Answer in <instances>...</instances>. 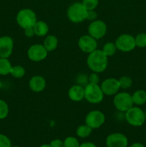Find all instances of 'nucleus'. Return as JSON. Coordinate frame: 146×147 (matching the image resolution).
Wrapping results in <instances>:
<instances>
[{
	"label": "nucleus",
	"mask_w": 146,
	"mask_h": 147,
	"mask_svg": "<svg viewBox=\"0 0 146 147\" xmlns=\"http://www.w3.org/2000/svg\"><path fill=\"white\" fill-rule=\"evenodd\" d=\"M48 55V51L46 50L43 44H34L30 46L27 50V57L30 60L35 63L44 60Z\"/></svg>",
	"instance_id": "9d476101"
},
{
	"label": "nucleus",
	"mask_w": 146,
	"mask_h": 147,
	"mask_svg": "<svg viewBox=\"0 0 146 147\" xmlns=\"http://www.w3.org/2000/svg\"><path fill=\"white\" fill-rule=\"evenodd\" d=\"M107 27L106 23L102 20H95L89 24L87 32L88 34L95 40H100L106 34Z\"/></svg>",
	"instance_id": "6e6552de"
},
{
	"label": "nucleus",
	"mask_w": 146,
	"mask_h": 147,
	"mask_svg": "<svg viewBox=\"0 0 146 147\" xmlns=\"http://www.w3.org/2000/svg\"><path fill=\"white\" fill-rule=\"evenodd\" d=\"M25 73L26 71L24 67L19 65H17L12 66L10 75L15 78H21L24 76Z\"/></svg>",
	"instance_id": "5701e85b"
},
{
	"label": "nucleus",
	"mask_w": 146,
	"mask_h": 147,
	"mask_svg": "<svg viewBox=\"0 0 146 147\" xmlns=\"http://www.w3.org/2000/svg\"><path fill=\"white\" fill-rule=\"evenodd\" d=\"M78 47L83 53H91L92 52L97 50V40L93 38L89 34H85L82 37L78 40Z\"/></svg>",
	"instance_id": "f8f14e48"
},
{
	"label": "nucleus",
	"mask_w": 146,
	"mask_h": 147,
	"mask_svg": "<svg viewBox=\"0 0 146 147\" xmlns=\"http://www.w3.org/2000/svg\"><path fill=\"white\" fill-rule=\"evenodd\" d=\"M46 80L43 76H34L29 81V87L34 93H41L45 89Z\"/></svg>",
	"instance_id": "2eb2a0df"
},
{
	"label": "nucleus",
	"mask_w": 146,
	"mask_h": 147,
	"mask_svg": "<svg viewBox=\"0 0 146 147\" xmlns=\"http://www.w3.org/2000/svg\"><path fill=\"white\" fill-rule=\"evenodd\" d=\"M24 30V34H25V36L27 37H29V38H30V37H32L33 36L35 35L33 27L27 28V29H25V30Z\"/></svg>",
	"instance_id": "473e14b6"
},
{
	"label": "nucleus",
	"mask_w": 146,
	"mask_h": 147,
	"mask_svg": "<svg viewBox=\"0 0 146 147\" xmlns=\"http://www.w3.org/2000/svg\"><path fill=\"white\" fill-rule=\"evenodd\" d=\"M144 113H145V120H146V110L144 111Z\"/></svg>",
	"instance_id": "e433bc0d"
},
{
	"label": "nucleus",
	"mask_w": 146,
	"mask_h": 147,
	"mask_svg": "<svg viewBox=\"0 0 146 147\" xmlns=\"http://www.w3.org/2000/svg\"><path fill=\"white\" fill-rule=\"evenodd\" d=\"M1 86H2V84H1V80H0V88H1Z\"/></svg>",
	"instance_id": "4c0bfd02"
},
{
	"label": "nucleus",
	"mask_w": 146,
	"mask_h": 147,
	"mask_svg": "<svg viewBox=\"0 0 146 147\" xmlns=\"http://www.w3.org/2000/svg\"><path fill=\"white\" fill-rule=\"evenodd\" d=\"M145 141H146V134H145Z\"/></svg>",
	"instance_id": "ea45409f"
},
{
	"label": "nucleus",
	"mask_w": 146,
	"mask_h": 147,
	"mask_svg": "<svg viewBox=\"0 0 146 147\" xmlns=\"http://www.w3.org/2000/svg\"><path fill=\"white\" fill-rule=\"evenodd\" d=\"M14 48V41L9 36L0 37V57L9 58Z\"/></svg>",
	"instance_id": "4468645a"
},
{
	"label": "nucleus",
	"mask_w": 146,
	"mask_h": 147,
	"mask_svg": "<svg viewBox=\"0 0 146 147\" xmlns=\"http://www.w3.org/2000/svg\"><path fill=\"white\" fill-rule=\"evenodd\" d=\"M87 9L82 3L75 2L69 7L67 15L69 20L73 23H81L87 20Z\"/></svg>",
	"instance_id": "7ed1b4c3"
},
{
	"label": "nucleus",
	"mask_w": 146,
	"mask_h": 147,
	"mask_svg": "<svg viewBox=\"0 0 146 147\" xmlns=\"http://www.w3.org/2000/svg\"><path fill=\"white\" fill-rule=\"evenodd\" d=\"M103 93L106 96H115L120 89V83L117 79L115 78H109L102 82L100 85Z\"/></svg>",
	"instance_id": "9b49d317"
},
{
	"label": "nucleus",
	"mask_w": 146,
	"mask_h": 147,
	"mask_svg": "<svg viewBox=\"0 0 146 147\" xmlns=\"http://www.w3.org/2000/svg\"><path fill=\"white\" fill-rule=\"evenodd\" d=\"M82 3L87 10H94L98 6L99 0H82Z\"/></svg>",
	"instance_id": "cd10ccee"
},
{
	"label": "nucleus",
	"mask_w": 146,
	"mask_h": 147,
	"mask_svg": "<svg viewBox=\"0 0 146 147\" xmlns=\"http://www.w3.org/2000/svg\"><path fill=\"white\" fill-rule=\"evenodd\" d=\"M68 97L74 102H80L84 98V87L81 85H74L68 90Z\"/></svg>",
	"instance_id": "dca6fc26"
},
{
	"label": "nucleus",
	"mask_w": 146,
	"mask_h": 147,
	"mask_svg": "<svg viewBox=\"0 0 146 147\" xmlns=\"http://www.w3.org/2000/svg\"><path fill=\"white\" fill-rule=\"evenodd\" d=\"M10 139L6 135L0 134V147H11Z\"/></svg>",
	"instance_id": "c85d7f7f"
},
{
	"label": "nucleus",
	"mask_w": 146,
	"mask_h": 147,
	"mask_svg": "<svg viewBox=\"0 0 146 147\" xmlns=\"http://www.w3.org/2000/svg\"><path fill=\"white\" fill-rule=\"evenodd\" d=\"M104 94L99 84L87 83L84 86V98L92 104H98L104 99Z\"/></svg>",
	"instance_id": "20e7f679"
},
{
	"label": "nucleus",
	"mask_w": 146,
	"mask_h": 147,
	"mask_svg": "<svg viewBox=\"0 0 146 147\" xmlns=\"http://www.w3.org/2000/svg\"><path fill=\"white\" fill-rule=\"evenodd\" d=\"M9 109L5 100L0 99V120L6 119L9 114Z\"/></svg>",
	"instance_id": "b1692460"
},
{
	"label": "nucleus",
	"mask_w": 146,
	"mask_h": 147,
	"mask_svg": "<svg viewBox=\"0 0 146 147\" xmlns=\"http://www.w3.org/2000/svg\"><path fill=\"white\" fill-rule=\"evenodd\" d=\"M135 40L136 47H140V48L146 47V33H139L135 37Z\"/></svg>",
	"instance_id": "393cba45"
},
{
	"label": "nucleus",
	"mask_w": 146,
	"mask_h": 147,
	"mask_svg": "<svg viewBox=\"0 0 146 147\" xmlns=\"http://www.w3.org/2000/svg\"><path fill=\"white\" fill-rule=\"evenodd\" d=\"M40 147H51V146H50V144H46L42 145V146Z\"/></svg>",
	"instance_id": "c9c22d12"
},
{
	"label": "nucleus",
	"mask_w": 146,
	"mask_h": 147,
	"mask_svg": "<svg viewBox=\"0 0 146 147\" xmlns=\"http://www.w3.org/2000/svg\"><path fill=\"white\" fill-rule=\"evenodd\" d=\"M50 144L51 147H64V142L60 140V139H57L52 141Z\"/></svg>",
	"instance_id": "2f4dec72"
},
{
	"label": "nucleus",
	"mask_w": 146,
	"mask_h": 147,
	"mask_svg": "<svg viewBox=\"0 0 146 147\" xmlns=\"http://www.w3.org/2000/svg\"><path fill=\"white\" fill-rule=\"evenodd\" d=\"M16 20L18 25L23 30H25L34 27L37 19L35 12L32 9L25 8L19 11L16 17Z\"/></svg>",
	"instance_id": "f03ea898"
},
{
	"label": "nucleus",
	"mask_w": 146,
	"mask_h": 147,
	"mask_svg": "<svg viewBox=\"0 0 146 147\" xmlns=\"http://www.w3.org/2000/svg\"><path fill=\"white\" fill-rule=\"evenodd\" d=\"M113 104L115 109L120 112H126L133 107V103L132 95L127 92H118L115 95Z\"/></svg>",
	"instance_id": "423d86ee"
},
{
	"label": "nucleus",
	"mask_w": 146,
	"mask_h": 147,
	"mask_svg": "<svg viewBox=\"0 0 146 147\" xmlns=\"http://www.w3.org/2000/svg\"><path fill=\"white\" fill-rule=\"evenodd\" d=\"M11 67H12V65L8 58L0 57V75L1 76H7L10 74Z\"/></svg>",
	"instance_id": "aec40b11"
},
{
	"label": "nucleus",
	"mask_w": 146,
	"mask_h": 147,
	"mask_svg": "<svg viewBox=\"0 0 146 147\" xmlns=\"http://www.w3.org/2000/svg\"><path fill=\"white\" fill-rule=\"evenodd\" d=\"M100 81V76L98 73L92 72L88 77V83L91 84H99Z\"/></svg>",
	"instance_id": "c756f323"
},
{
	"label": "nucleus",
	"mask_w": 146,
	"mask_h": 147,
	"mask_svg": "<svg viewBox=\"0 0 146 147\" xmlns=\"http://www.w3.org/2000/svg\"><path fill=\"white\" fill-rule=\"evenodd\" d=\"M33 29H34L35 35L38 37H44L48 34L49 30H50L47 23L42 20H39V21L37 20L33 27Z\"/></svg>",
	"instance_id": "f3484780"
},
{
	"label": "nucleus",
	"mask_w": 146,
	"mask_h": 147,
	"mask_svg": "<svg viewBox=\"0 0 146 147\" xmlns=\"http://www.w3.org/2000/svg\"><path fill=\"white\" fill-rule=\"evenodd\" d=\"M117 50V48L116 47L115 43L113 42H107L104 45L102 51L107 57H111L115 54Z\"/></svg>",
	"instance_id": "4be33fe9"
},
{
	"label": "nucleus",
	"mask_w": 146,
	"mask_h": 147,
	"mask_svg": "<svg viewBox=\"0 0 146 147\" xmlns=\"http://www.w3.org/2000/svg\"><path fill=\"white\" fill-rule=\"evenodd\" d=\"M105 121V116L102 111L98 110L91 111L85 117V124L90 126L92 129H98L104 124Z\"/></svg>",
	"instance_id": "1a4fd4ad"
},
{
	"label": "nucleus",
	"mask_w": 146,
	"mask_h": 147,
	"mask_svg": "<svg viewBox=\"0 0 146 147\" xmlns=\"http://www.w3.org/2000/svg\"><path fill=\"white\" fill-rule=\"evenodd\" d=\"M97 14L94 10H87V20H90V21L92 22L94 20H97Z\"/></svg>",
	"instance_id": "7c9ffc66"
},
{
	"label": "nucleus",
	"mask_w": 146,
	"mask_h": 147,
	"mask_svg": "<svg viewBox=\"0 0 146 147\" xmlns=\"http://www.w3.org/2000/svg\"><path fill=\"white\" fill-rule=\"evenodd\" d=\"M92 131V129L90 126H87V124L80 125L76 129V134L78 137L84 139V138L88 137L91 134Z\"/></svg>",
	"instance_id": "412c9836"
},
{
	"label": "nucleus",
	"mask_w": 146,
	"mask_h": 147,
	"mask_svg": "<svg viewBox=\"0 0 146 147\" xmlns=\"http://www.w3.org/2000/svg\"><path fill=\"white\" fill-rule=\"evenodd\" d=\"M43 45L46 48V50L49 52H52L57 49L58 46V40L57 37L53 34H50L45 37L43 42Z\"/></svg>",
	"instance_id": "a211bd4d"
},
{
	"label": "nucleus",
	"mask_w": 146,
	"mask_h": 147,
	"mask_svg": "<svg viewBox=\"0 0 146 147\" xmlns=\"http://www.w3.org/2000/svg\"><path fill=\"white\" fill-rule=\"evenodd\" d=\"M80 147H97V146L92 142H84L80 144Z\"/></svg>",
	"instance_id": "72a5a7b5"
},
{
	"label": "nucleus",
	"mask_w": 146,
	"mask_h": 147,
	"mask_svg": "<svg viewBox=\"0 0 146 147\" xmlns=\"http://www.w3.org/2000/svg\"><path fill=\"white\" fill-rule=\"evenodd\" d=\"M106 146L107 147H127L128 139L122 133H113L106 138Z\"/></svg>",
	"instance_id": "ddd939ff"
},
{
	"label": "nucleus",
	"mask_w": 146,
	"mask_h": 147,
	"mask_svg": "<svg viewBox=\"0 0 146 147\" xmlns=\"http://www.w3.org/2000/svg\"><path fill=\"white\" fill-rule=\"evenodd\" d=\"M87 65L89 69L97 73H102L108 65V57L105 55L102 50H95L88 55Z\"/></svg>",
	"instance_id": "f257e3e1"
},
{
	"label": "nucleus",
	"mask_w": 146,
	"mask_h": 147,
	"mask_svg": "<svg viewBox=\"0 0 146 147\" xmlns=\"http://www.w3.org/2000/svg\"><path fill=\"white\" fill-rule=\"evenodd\" d=\"M133 103L136 106H142L146 103V92L143 90H137L132 95Z\"/></svg>",
	"instance_id": "6ab92c4d"
},
{
	"label": "nucleus",
	"mask_w": 146,
	"mask_h": 147,
	"mask_svg": "<svg viewBox=\"0 0 146 147\" xmlns=\"http://www.w3.org/2000/svg\"><path fill=\"white\" fill-rule=\"evenodd\" d=\"M79 141L73 136H68L64 141V147H80Z\"/></svg>",
	"instance_id": "bb28decb"
},
{
	"label": "nucleus",
	"mask_w": 146,
	"mask_h": 147,
	"mask_svg": "<svg viewBox=\"0 0 146 147\" xmlns=\"http://www.w3.org/2000/svg\"><path fill=\"white\" fill-rule=\"evenodd\" d=\"M130 147H145V146L140 142H136V143L133 144Z\"/></svg>",
	"instance_id": "f704fd0d"
},
{
	"label": "nucleus",
	"mask_w": 146,
	"mask_h": 147,
	"mask_svg": "<svg viewBox=\"0 0 146 147\" xmlns=\"http://www.w3.org/2000/svg\"><path fill=\"white\" fill-rule=\"evenodd\" d=\"M11 147H19V146H11Z\"/></svg>",
	"instance_id": "58836bf2"
},
{
	"label": "nucleus",
	"mask_w": 146,
	"mask_h": 147,
	"mask_svg": "<svg viewBox=\"0 0 146 147\" xmlns=\"http://www.w3.org/2000/svg\"><path fill=\"white\" fill-rule=\"evenodd\" d=\"M117 50L123 53H129L136 47L135 40L133 35L129 34H120L115 42Z\"/></svg>",
	"instance_id": "0eeeda50"
},
{
	"label": "nucleus",
	"mask_w": 146,
	"mask_h": 147,
	"mask_svg": "<svg viewBox=\"0 0 146 147\" xmlns=\"http://www.w3.org/2000/svg\"><path fill=\"white\" fill-rule=\"evenodd\" d=\"M125 119L130 126L139 127L144 124L145 121L144 111L138 106H133L125 112Z\"/></svg>",
	"instance_id": "39448f33"
},
{
	"label": "nucleus",
	"mask_w": 146,
	"mask_h": 147,
	"mask_svg": "<svg viewBox=\"0 0 146 147\" xmlns=\"http://www.w3.org/2000/svg\"><path fill=\"white\" fill-rule=\"evenodd\" d=\"M119 83H120V88L127 89L130 88L133 85V80L130 77L127 76H122L118 80Z\"/></svg>",
	"instance_id": "a878e982"
}]
</instances>
